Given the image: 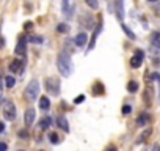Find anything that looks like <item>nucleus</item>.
<instances>
[{
    "label": "nucleus",
    "instance_id": "nucleus-1",
    "mask_svg": "<svg viewBox=\"0 0 160 151\" xmlns=\"http://www.w3.org/2000/svg\"><path fill=\"white\" fill-rule=\"evenodd\" d=\"M57 68H58V71L63 77H69L71 76L72 63H71V57H69L68 52H60L57 55Z\"/></svg>",
    "mask_w": 160,
    "mask_h": 151
},
{
    "label": "nucleus",
    "instance_id": "nucleus-2",
    "mask_svg": "<svg viewBox=\"0 0 160 151\" xmlns=\"http://www.w3.org/2000/svg\"><path fill=\"white\" fill-rule=\"evenodd\" d=\"M44 87H46L49 95L58 96L60 95V88H61V82H60L58 77H46L44 79Z\"/></svg>",
    "mask_w": 160,
    "mask_h": 151
},
{
    "label": "nucleus",
    "instance_id": "nucleus-3",
    "mask_svg": "<svg viewBox=\"0 0 160 151\" xmlns=\"http://www.w3.org/2000/svg\"><path fill=\"white\" fill-rule=\"evenodd\" d=\"M39 90H41L39 82H38L36 79L30 81V82H28V85H27V88H25V93H24V95H25V99H27L28 102H33V101L38 98Z\"/></svg>",
    "mask_w": 160,
    "mask_h": 151
},
{
    "label": "nucleus",
    "instance_id": "nucleus-4",
    "mask_svg": "<svg viewBox=\"0 0 160 151\" xmlns=\"http://www.w3.org/2000/svg\"><path fill=\"white\" fill-rule=\"evenodd\" d=\"M3 117L8 121H14L16 120V106L13 101H5L3 102Z\"/></svg>",
    "mask_w": 160,
    "mask_h": 151
},
{
    "label": "nucleus",
    "instance_id": "nucleus-5",
    "mask_svg": "<svg viewBox=\"0 0 160 151\" xmlns=\"http://www.w3.org/2000/svg\"><path fill=\"white\" fill-rule=\"evenodd\" d=\"M143 60H144V54H143V50H141V49H138V50H135V55L130 58V66L137 69V68H140V66H141Z\"/></svg>",
    "mask_w": 160,
    "mask_h": 151
},
{
    "label": "nucleus",
    "instance_id": "nucleus-6",
    "mask_svg": "<svg viewBox=\"0 0 160 151\" xmlns=\"http://www.w3.org/2000/svg\"><path fill=\"white\" fill-rule=\"evenodd\" d=\"M149 41L152 46V52H158L160 50V32H152Z\"/></svg>",
    "mask_w": 160,
    "mask_h": 151
},
{
    "label": "nucleus",
    "instance_id": "nucleus-7",
    "mask_svg": "<svg viewBox=\"0 0 160 151\" xmlns=\"http://www.w3.org/2000/svg\"><path fill=\"white\" fill-rule=\"evenodd\" d=\"M27 38L25 36H19V41L16 44V54L18 55H25V50H27Z\"/></svg>",
    "mask_w": 160,
    "mask_h": 151
},
{
    "label": "nucleus",
    "instance_id": "nucleus-8",
    "mask_svg": "<svg viewBox=\"0 0 160 151\" xmlns=\"http://www.w3.org/2000/svg\"><path fill=\"white\" fill-rule=\"evenodd\" d=\"M115 14H116L118 21L122 22V19H124V5H122V0H115Z\"/></svg>",
    "mask_w": 160,
    "mask_h": 151
},
{
    "label": "nucleus",
    "instance_id": "nucleus-9",
    "mask_svg": "<svg viewBox=\"0 0 160 151\" xmlns=\"http://www.w3.org/2000/svg\"><path fill=\"white\" fill-rule=\"evenodd\" d=\"M74 43H75V46H78V47H85L87 43H88V35H87L85 32L78 33V35L74 38Z\"/></svg>",
    "mask_w": 160,
    "mask_h": 151
},
{
    "label": "nucleus",
    "instance_id": "nucleus-10",
    "mask_svg": "<svg viewBox=\"0 0 160 151\" xmlns=\"http://www.w3.org/2000/svg\"><path fill=\"white\" fill-rule=\"evenodd\" d=\"M10 71H11V72H16V74H18V72H22V71H24V61H22V60H18V58L13 60V61L10 63Z\"/></svg>",
    "mask_w": 160,
    "mask_h": 151
},
{
    "label": "nucleus",
    "instance_id": "nucleus-11",
    "mask_svg": "<svg viewBox=\"0 0 160 151\" xmlns=\"http://www.w3.org/2000/svg\"><path fill=\"white\" fill-rule=\"evenodd\" d=\"M35 117H36L35 109H27V110H25V117H24L25 124H27V126H32V124L35 123Z\"/></svg>",
    "mask_w": 160,
    "mask_h": 151
},
{
    "label": "nucleus",
    "instance_id": "nucleus-12",
    "mask_svg": "<svg viewBox=\"0 0 160 151\" xmlns=\"http://www.w3.org/2000/svg\"><path fill=\"white\" fill-rule=\"evenodd\" d=\"M57 124H58L64 132H69V131H71V129H69V121L66 120L64 115H58V117H57Z\"/></svg>",
    "mask_w": 160,
    "mask_h": 151
},
{
    "label": "nucleus",
    "instance_id": "nucleus-13",
    "mask_svg": "<svg viewBox=\"0 0 160 151\" xmlns=\"http://www.w3.org/2000/svg\"><path fill=\"white\" fill-rule=\"evenodd\" d=\"M52 126V118L50 117H42L41 120H39V123H38V128L41 129V131H46V129H49Z\"/></svg>",
    "mask_w": 160,
    "mask_h": 151
},
{
    "label": "nucleus",
    "instance_id": "nucleus-14",
    "mask_svg": "<svg viewBox=\"0 0 160 151\" xmlns=\"http://www.w3.org/2000/svg\"><path fill=\"white\" fill-rule=\"evenodd\" d=\"M39 109L44 110V112H47V110L50 109V99H49L47 96H42V98L39 99Z\"/></svg>",
    "mask_w": 160,
    "mask_h": 151
},
{
    "label": "nucleus",
    "instance_id": "nucleus-15",
    "mask_svg": "<svg viewBox=\"0 0 160 151\" xmlns=\"http://www.w3.org/2000/svg\"><path fill=\"white\" fill-rule=\"evenodd\" d=\"M101 30H102V24H99V27L94 30V33H93V38H91V43H90V46H88V50H91L93 47H94V43H96V38H98V35L101 33Z\"/></svg>",
    "mask_w": 160,
    "mask_h": 151
},
{
    "label": "nucleus",
    "instance_id": "nucleus-16",
    "mask_svg": "<svg viewBox=\"0 0 160 151\" xmlns=\"http://www.w3.org/2000/svg\"><path fill=\"white\" fill-rule=\"evenodd\" d=\"M138 87H140V85H138V82H135V81H129L126 88H127V91H129V93H137V91H138Z\"/></svg>",
    "mask_w": 160,
    "mask_h": 151
},
{
    "label": "nucleus",
    "instance_id": "nucleus-17",
    "mask_svg": "<svg viewBox=\"0 0 160 151\" xmlns=\"http://www.w3.org/2000/svg\"><path fill=\"white\" fill-rule=\"evenodd\" d=\"M121 29L124 30V33H126L130 39H137V35H135V33H133V32H132V30H130V29H129V27L124 24V22H121Z\"/></svg>",
    "mask_w": 160,
    "mask_h": 151
},
{
    "label": "nucleus",
    "instance_id": "nucleus-18",
    "mask_svg": "<svg viewBox=\"0 0 160 151\" xmlns=\"http://www.w3.org/2000/svg\"><path fill=\"white\" fill-rule=\"evenodd\" d=\"M137 124H138V126H141V128L148 124V113H146V112H143V113L137 118Z\"/></svg>",
    "mask_w": 160,
    "mask_h": 151
},
{
    "label": "nucleus",
    "instance_id": "nucleus-19",
    "mask_svg": "<svg viewBox=\"0 0 160 151\" xmlns=\"http://www.w3.org/2000/svg\"><path fill=\"white\" fill-rule=\"evenodd\" d=\"M14 84H16V79L13 77V76H7V77H5V87L7 88H13Z\"/></svg>",
    "mask_w": 160,
    "mask_h": 151
},
{
    "label": "nucleus",
    "instance_id": "nucleus-20",
    "mask_svg": "<svg viewBox=\"0 0 160 151\" xmlns=\"http://www.w3.org/2000/svg\"><path fill=\"white\" fill-rule=\"evenodd\" d=\"M57 32H58V33H68V32H69V25L61 22V24L57 25Z\"/></svg>",
    "mask_w": 160,
    "mask_h": 151
},
{
    "label": "nucleus",
    "instance_id": "nucleus-21",
    "mask_svg": "<svg viewBox=\"0 0 160 151\" xmlns=\"http://www.w3.org/2000/svg\"><path fill=\"white\" fill-rule=\"evenodd\" d=\"M85 3L90 8H93V10H98L99 8V2H98V0H85Z\"/></svg>",
    "mask_w": 160,
    "mask_h": 151
},
{
    "label": "nucleus",
    "instance_id": "nucleus-22",
    "mask_svg": "<svg viewBox=\"0 0 160 151\" xmlns=\"http://www.w3.org/2000/svg\"><path fill=\"white\" fill-rule=\"evenodd\" d=\"M61 11L64 14H68V11H69V0H61Z\"/></svg>",
    "mask_w": 160,
    "mask_h": 151
},
{
    "label": "nucleus",
    "instance_id": "nucleus-23",
    "mask_svg": "<svg viewBox=\"0 0 160 151\" xmlns=\"http://www.w3.org/2000/svg\"><path fill=\"white\" fill-rule=\"evenodd\" d=\"M49 138H50V143H53V145H57L60 140H58V135L55 134V132H50V135H49Z\"/></svg>",
    "mask_w": 160,
    "mask_h": 151
},
{
    "label": "nucleus",
    "instance_id": "nucleus-24",
    "mask_svg": "<svg viewBox=\"0 0 160 151\" xmlns=\"http://www.w3.org/2000/svg\"><path fill=\"white\" fill-rule=\"evenodd\" d=\"M28 41H30V43H38V44H41L44 39H42L41 36H30V38H28Z\"/></svg>",
    "mask_w": 160,
    "mask_h": 151
},
{
    "label": "nucleus",
    "instance_id": "nucleus-25",
    "mask_svg": "<svg viewBox=\"0 0 160 151\" xmlns=\"http://www.w3.org/2000/svg\"><path fill=\"white\" fill-rule=\"evenodd\" d=\"M149 134H151V129H146V131H144V132L140 135V138H138V142H137V143H141V142H143V140H144V138L149 135Z\"/></svg>",
    "mask_w": 160,
    "mask_h": 151
},
{
    "label": "nucleus",
    "instance_id": "nucleus-26",
    "mask_svg": "<svg viewBox=\"0 0 160 151\" xmlns=\"http://www.w3.org/2000/svg\"><path fill=\"white\" fill-rule=\"evenodd\" d=\"M85 101V95H78L75 99H74V104H82Z\"/></svg>",
    "mask_w": 160,
    "mask_h": 151
},
{
    "label": "nucleus",
    "instance_id": "nucleus-27",
    "mask_svg": "<svg viewBox=\"0 0 160 151\" xmlns=\"http://www.w3.org/2000/svg\"><path fill=\"white\" fill-rule=\"evenodd\" d=\"M130 112H132V107H130L129 104H126V106L122 107V115H129Z\"/></svg>",
    "mask_w": 160,
    "mask_h": 151
},
{
    "label": "nucleus",
    "instance_id": "nucleus-28",
    "mask_svg": "<svg viewBox=\"0 0 160 151\" xmlns=\"http://www.w3.org/2000/svg\"><path fill=\"white\" fill-rule=\"evenodd\" d=\"M19 137H21V138H27V137H28V132H27L25 129H24V131H19Z\"/></svg>",
    "mask_w": 160,
    "mask_h": 151
},
{
    "label": "nucleus",
    "instance_id": "nucleus-29",
    "mask_svg": "<svg viewBox=\"0 0 160 151\" xmlns=\"http://www.w3.org/2000/svg\"><path fill=\"white\" fill-rule=\"evenodd\" d=\"M8 146H7V143H0V151H5Z\"/></svg>",
    "mask_w": 160,
    "mask_h": 151
},
{
    "label": "nucleus",
    "instance_id": "nucleus-30",
    "mask_svg": "<svg viewBox=\"0 0 160 151\" xmlns=\"http://www.w3.org/2000/svg\"><path fill=\"white\" fill-rule=\"evenodd\" d=\"M5 46V39H3V36H0V47H3Z\"/></svg>",
    "mask_w": 160,
    "mask_h": 151
},
{
    "label": "nucleus",
    "instance_id": "nucleus-31",
    "mask_svg": "<svg viewBox=\"0 0 160 151\" xmlns=\"http://www.w3.org/2000/svg\"><path fill=\"white\" fill-rule=\"evenodd\" d=\"M32 25H33L32 22H27V24H25V30H30V29H32Z\"/></svg>",
    "mask_w": 160,
    "mask_h": 151
},
{
    "label": "nucleus",
    "instance_id": "nucleus-32",
    "mask_svg": "<svg viewBox=\"0 0 160 151\" xmlns=\"http://www.w3.org/2000/svg\"><path fill=\"white\" fill-rule=\"evenodd\" d=\"M3 131H5V124L0 121V132H3Z\"/></svg>",
    "mask_w": 160,
    "mask_h": 151
},
{
    "label": "nucleus",
    "instance_id": "nucleus-33",
    "mask_svg": "<svg viewBox=\"0 0 160 151\" xmlns=\"http://www.w3.org/2000/svg\"><path fill=\"white\" fill-rule=\"evenodd\" d=\"M2 88H3L2 87V76H0V91H2Z\"/></svg>",
    "mask_w": 160,
    "mask_h": 151
},
{
    "label": "nucleus",
    "instance_id": "nucleus-34",
    "mask_svg": "<svg viewBox=\"0 0 160 151\" xmlns=\"http://www.w3.org/2000/svg\"><path fill=\"white\" fill-rule=\"evenodd\" d=\"M148 2H157V0H148Z\"/></svg>",
    "mask_w": 160,
    "mask_h": 151
}]
</instances>
